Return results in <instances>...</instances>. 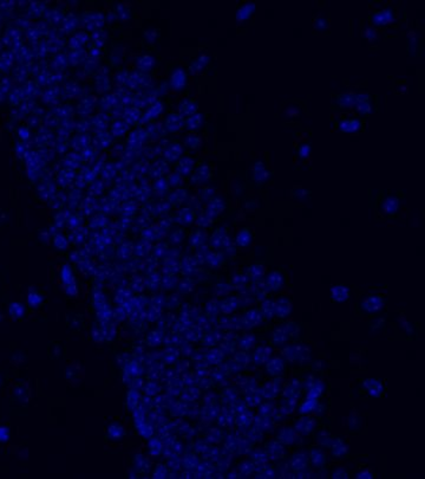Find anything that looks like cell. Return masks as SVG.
Segmentation results:
<instances>
[{
	"instance_id": "6da1fadb",
	"label": "cell",
	"mask_w": 425,
	"mask_h": 479,
	"mask_svg": "<svg viewBox=\"0 0 425 479\" xmlns=\"http://www.w3.org/2000/svg\"><path fill=\"white\" fill-rule=\"evenodd\" d=\"M299 324L295 323V322H286L272 332L270 342L274 346L286 345L289 340H293V338L299 336Z\"/></svg>"
},
{
	"instance_id": "7a4b0ae2",
	"label": "cell",
	"mask_w": 425,
	"mask_h": 479,
	"mask_svg": "<svg viewBox=\"0 0 425 479\" xmlns=\"http://www.w3.org/2000/svg\"><path fill=\"white\" fill-rule=\"evenodd\" d=\"M386 299L384 296L379 294H369L365 295L360 302L358 303V309L361 315L373 316L379 313L385 308Z\"/></svg>"
},
{
	"instance_id": "3957f363",
	"label": "cell",
	"mask_w": 425,
	"mask_h": 479,
	"mask_svg": "<svg viewBox=\"0 0 425 479\" xmlns=\"http://www.w3.org/2000/svg\"><path fill=\"white\" fill-rule=\"evenodd\" d=\"M285 361L293 363H305L311 359V349L303 343H293L288 345L283 350Z\"/></svg>"
},
{
	"instance_id": "277c9868",
	"label": "cell",
	"mask_w": 425,
	"mask_h": 479,
	"mask_svg": "<svg viewBox=\"0 0 425 479\" xmlns=\"http://www.w3.org/2000/svg\"><path fill=\"white\" fill-rule=\"evenodd\" d=\"M369 19L372 27H384L388 25H392V24L396 23L397 13L392 7L388 6L371 13Z\"/></svg>"
},
{
	"instance_id": "5b68a950",
	"label": "cell",
	"mask_w": 425,
	"mask_h": 479,
	"mask_svg": "<svg viewBox=\"0 0 425 479\" xmlns=\"http://www.w3.org/2000/svg\"><path fill=\"white\" fill-rule=\"evenodd\" d=\"M336 128L343 134H357L363 130L364 123L358 116H344L336 121Z\"/></svg>"
},
{
	"instance_id": "8992f818",
	"label": "cell",
	"mask_w": 425,
	"mask_h": 479,
	"mask_svg": "<svg viewBox=\"0 0 425 479\" xmlns=\"http://www.w3.org/2000/svg\"><path fill=\"white\" fill-rule=\"evenodd\" d=\"M169 84L174 92H181L188 85V73L182 65H176L169 73Z\"/></svg>"
},
{
	"instance_id": "52a82bcc",
	"label": "cell",
	"mask_w": 425,
	"mask_h": 479,
	"mask_svg": "<svg viewBox=\"0 0 425 479\" xmlns=\"http://www.w3.org/2000/svg\"><path fill=\"white\" fill-rule=\"evenodd\" d=\"M401 210V199L396 195H386L380 202L379 211L384 217H393Z\"/></svg>"
},
{
	"instance_id": "ba28073f",
	"label": "cell",
	"mask_w": 425,
	"mask_h": 479,
	"mask_svg": "<svg viewBox=\"0 0 425 479\" xmlns=\"http://www.w3.org/2000/svg\"><path fill=\"white\" fill-rule=\"evenodd\" d=\"M273 310H274V316H277L278 318H288L293 311V303L287 296H280L274 301Z\"/></svg>"
},
{
	"instance_id": "9c48e42d",
	"label": "cell",
	"mask_w": 425,
	"mask_h": 479,
	"mask_svg": "<svg viewBox=\"0 0 425 479\" xmlns=\"http://www.w3.org/2000/svg\"><path fill=\"white\" fill-rule=\"evenodd\" d=\"M272 174L268 169H267L266 164L261 160L259 161L254 162L253 165V170H252V181L254 183V185L262 186L265 184H267V181L269 180Z\"/></svg>"
},
{
	"instance_id": "30bf717a",
	"label": "cell",
	"mask_w": 425,
	"mask_h": 479,
	"mask_svg": "<svg viewBox=\"0 0 425 479\" xmlns=\"http://www.w3.org/2000/svg\"><path fill=\"white\" fill-rule=\"evenodd\" d=\"M286 274L281 270L269 272L266 277V285L273 293H279L286 285Z\"/></svg>"
},
{
	"instance_id": "8fae6325",
	"label": "cell",
	"mask_w": 425,
	"mask_h": 479,
	"mask_svg": "<svg viewBox=\"0 0 425 479\" xmlns=\"http://www.w3.org/2000/svg\"><path fill=\"white\" fill-rule=\"evenodd\" d=\"M265 366H266L267 374L274 379L283 378V376L286 374L285 359H281V357H279V356L270 357L269 361L267 362Z\"/></svg>"
},
{
	"instance_id": "7c38bea8",
	"label": "cell",
	"mask_w": 425,
	"mask_h": 479,
	"mask_svg": "<svg viewBox=\"0 0 425 479\" xmlns=\"http://www.w3.org/2000/svg\"><path fill=\"white\" fill-rule=\"evenodd\" d=\"M371 96L368 95V93H360L359 100L354 103V106L352 107V109L354 110L355 114L359 116H368V115L372 114L374 110V106L371 101Z\"/></svg>"
},
{
	"instance_id": "4fadbf2b",
	"label": "cell",
	"mask_w": 425,
	"mask_h": 479,
	"mask_svg": "<svg viewBox=\"0 0 425 479\" xmlns=\"http://www.w3.org/2000/svg\"><path fill=\"white\" fill-rule=\"evenodd\" d=\"M360 93H355V92H344L338 95L335 98V102H333V106L336 108H338L339 110H349L352 109V107L354 106V103L359 100Z\"/></svg>"
},
{
	"instance_id": "5bb4252c",
	"label": "cell",
	"mask_w": 425,
	"mask_h": 479,
	"mask_svg": "<svg viewBox=\"0 0 425 479\" xmlns=\"http://www.w3.org/2000/svg\"><path fill=\"white\" fill-rule=\"evenodd\" d=\"M351 297V289L345 284H335L330 289V298L335 303H345Z\"/></svg>"
},
{
	"instance_id": "9a60e30c",
	"label": "cell",
	"mask_w": 425,
	"mask_h": 479,
	"mask_svg": "<svg viewBox=\"0 0 425 479\" xmlns=\"http://www.w3.org/2000/svg\"><path fill=\"white\" fill-rule=\"evenodd\" d=\"M363 387L366 390L368 395L372 398H382L384 394V385L382 380L378 379H365L363 381Z\"/></svg>"
},
{
	"instance_id": "2e32d148",
	"label": "cell",
	"mask_w": 425,
	"mask_h": 479,
	"mask_svg": "<svg viewBox=\"0 0 425 479\" xmlns=\"http://www.w3.org/2000/svg\"><path fill=\"white\" fill-rule=\"evenodd\" d=\"M255 11H256L255 2L253 1L244 2V4L240 5V6L237 7V10L235 11L236 21L237 23H245V21H248L253 17Z\"/></svg>"
},
{
	"instance_id": "e0dca14e",
	"label": "cell",
	"mask_w": 425,
	"mask_h": 479,
	"mask_svg": "<svg viewBox=\"0 0 425 479\" xmlns=\"http://www.w3.org/2000/svg\"><path fill=\"white\" fill-rule=\"evenodd\" d=\"M317 428V420L312 417H302L301 419L297 420L294 425V429L303 436H310Z\"/></svg>"
},
{
	"instance_id": "ac0fdd59",
	"label": "cell",
	"mask_w": 425,
	"mask_h": 479,
	"mask_svg": "<svg viewBox=\"0 0 425 479\" xmlns=\"http://www.w3.org/2000/svg\"><path fill=\"white\" fill-rule=\"evenodd\" d=\"M331 447V454L332 457H335L336 459H341L344 457H346L349 454V446H347L346 442L343 437H336L335 439H332L330 444Z\"/></svg>"
},
{
	"instance_id": "d6986e66",
	"label": "cell",
	"mask_w": 425,
	"mask_h": 479,
	"mask_svg": "<svg viewBox=\"0 0 425 479\" xmlns=\"http://www.w3.org/2000/svg\"><path fill=\"white\" fill-rule=\"evenodd\" d=\"M270 357H272V348L268 346H260L254 350L253 362L254 365L260 367V366L266 365Z\"/></svg>"
},
{
	"instance_id": "ffe728a7",
	"label": "cell",
	"mask_w": 425,
	"mask_h": 479,
	"mask_svg": "<svg viewBox=\"0 0 425 479\" xmlns=\"http://www.w3.org/2000/svg\"><path fill=\"white\" fill-rule=\"evenodd\" d=\"M198 109V103L193 98H183L177 104L178 114L181 116H192V115L196 114Z\"/></svg>"
},
{
	"instance_id": "44dd1931",
	"label": "cell",
	"mask_w": 425,
	"mask_h": 479,
	"mask_svg": "<svg viewBox=\"0 0 425 479\" xmlns=\"http://www.w3.org/2000/svg\"><path fill=\"white\" fill-rule=\"evenodd\" d=\"M264 321H265V317L260 310L252 309V310H248L247 313H245L244 323H245V327H247V328L259 327Z\"/></svg>"
},
{
	"instance_id": "7402d4cb",
	"label": "cell",
	"mask_w": 425,
	"mask_h": 479,
	"mask_svg": "<svg viewBox=\"0 0 425 479\" xmlns=\"http://www.w3.org/2000/svg\"><path fill=\"white\" fill-rule=\"evenodd\" d=\"M211 63V56L208 55L202 54L200 56L196 57L194 60H192L189 65V73L193 74V75H196V74L202 73L205 69L208 67V64Z\"/></svg>"
},
{
	"instance_id": "603a6c76",
	"label": "cell",
	"mask_w": 425,
	"mask_h": 479,
	"mask_svg": "<svg viewBox=\"0 0 425 479\" xmlns=\"http://www.w3.org/2000/svg\"><path fill=\"white\" fill-rule=\"evenodd\" d=\"M253 239L254 232L250 227H242L235 237V241L239 247H249L253 243Z\"/></svg>"
},
{
	"instance_id": "cb8c5ba5",
	"label": "cell",
	"mask_w": 425,
	"mask_h": 479,
	"mask_svg": "<svg viewBox=\"0 0 425 479\" xmlns=\"http://www.w3.org/2000/svg\"><path fill=\"white\" fill-rule=\"evenodd\" d=\"M308 462H310V458H308V454L306 452L294 453L289 459V464H291V467L294 471H302L307 469Z\"/></svg>"
},
{
	"instance_id": "d4e9b609",
	"label": "cell",
	"mask_w": 425,
	"mask_h": 479,
	"mask_svg": "<svg viewBox=\"0 0 425 479\" xmlns=\"http://www.w3.org/2000/svg\"><path fill=\"white\" fill-rule=\"evenodd\" d=\"M278 442H280L283 445H293L299 442V436L294 428L285 427L279 432Z\"/></svg>"
},
{
	"instance_id": "484cf974",
	"label": "cell",
	"mask_w": 425,
	"mask_h": 479,
	"mask_svg": "<svg viewBox=\"0 0 425 479\" xmlns=\"http://www.w3.org/2000/svg\"><path fill=\"white\" fill-rule=\"evenodd\" d=\"M165 127L170 133H176L184 127L183 117L178 112H172L165 118Z\"/></svg>"
},
{
	"instance_id": "4316f807",
	"label": "cell",
	"mask_w": 425,
	"mask_h": 479,
	"mask_svg": "<svg viewBox=\"0 0 425 479\" xmlns=\"http://www.w3.org/2000/svg\"><path fill=\"white\" fill-rule=\"evenodd\" d=\"M308 458H310L312 465L317 469H324L327 462L326 454L322 452L320 448H312L310 454H308Z\"/></svg>"
},
{
	"instance_id": "83f0119b",
	"label": "cell",
	"mask_w": 425,
	"mask_h": 479,
	"mask_svg": "<svg viewBox=\"0 0 425 479\" xmlns=\"http://www.w3.org/2000/svg\"><path fill=\"white\" fill-rule=\"evenodd\" d=\"M211 177L212 174H211V169H209V166L208 165L203 164L201 165V166L196 169V172L194 173V175L192 177V181L195 184V185H200V184H203L205 181L208 180Z\"/></svg>"
},
{
	"instance_id": "f1b7e54d",
	"label": "cell",
	"mask_w": 425,
	"mask_h": 479,
	"mask_svg": "<svg viewBox=\"0 0 425 479\" xmlns=\"http://www.w3.org/2000/svg\"><path fill=\"white\" fill-rule=\"evenodd\" d=\"M267 456L272 459H280L285 457V448L280 442H270L267 444Z\"/></svg>"
},
{
	"instance_id": "f546056e",
	"label": "cell",
	"mask_w": 425,
	"mask_h": 479,
	"mask_svg": "<svg viewBox=\"0 0 425 479\" xmlns=\"http://www.w3.org/2000/svg\"><path fill=\"white\" fill-rule=\"evenodd\" d=\"M279 392H280V382H279V380H273V381H268L265 385L262 394L266 399L272 400V399L277 398Z\"/></svg>"
},
{
	"instance_id": "4dcf8cb0",
	"label": "cell",
	"mask_w": 425,
	"mask_h": 479,
	"mask_svg": "<svg viewBox=\"0 0 425 479\" xmlns=\"http://www.w3.org/2000/svg\"><path fill=\"white\" fill-rule=\"evenodd\" d=\"M318 407H319V403L317 399L306 398V400L299 406L298 412H299L300 415H308L311 414V413L316 412L317 409H318Z\"/></svg>"
},
{
	"instance_id": "1f68e13d",
	"label": "cell",
	"mask_w": 425,
	"mask_h": 479,
	"mask_svg": "<svg viewBox=\"0 0 425 479\" xmlns=\"http://www.w3.org/2000/svg\"><path fill=\"white\" fill-rule=\"evenodd\" d=\"M203 123H205V115L194 114L189 116L188 120L186 121V128L190 131H196L202 128Z\"/></svg>"
},
{
	"instance_id": "d6a6232c",
	"label": "cell",
	"mask_w": 425,
	"mask_h": 479,
	"mask_svg": "<svg viewBox=\"0 0 425 479\" xmlns=\"http://www.w3.org/2000/svg\"><path fill=\"white\" fill-rule=\"evenodd\" d=\"M312 153V145L310 142H301L297 147V158L301 161L310 159Z\"/></svg>"
},
{
	"instance_id": "836d02e7",
	"label": "cell",
	"mask_w": 425,
	"mask_h": 479,
	"mask_svg": "<svg viewBox=\"0 0 425 479\" xmlns=\"http://www.w3.org/2000/svg\"><path fill=\"white\" fill-rule=\"evenodd\" d=\"M177 168L181 175H189L190 173H192L193 168H194V161H193V159H189V158L182 159L181 161L178 162Z\"/></svg>"
},
{
	"instance_id": "e575fe53",
	"label": "cell",
	"mask_w": 425,
	"mask_h": 479,
	"mask_svg": "<svg viewBox=\"0 0 425 479\" xmlns=\"http://www.w3.org/2000/svg\"><path fill=\"white\" fill-rule=\"evenodd\" d=\"M324 390H325V385L322 384V382L320 381L314 382V384L312 385V387L310 388V390H308L307 398L317 399V400H318V398L322 395Z\"/></svg>"
},
{
	"instance_id": "d590c367",
	"label": "cell",
	"mask_w": 425,
	"mask_h": 479,
	"mask_svg": "<svg viewBox=\"0 0 425 479\" xmlns=\"http://www.w3.org/2000/svg\"><path fill=\"white\" fill-rule=\"evenodd\" d=\"M247 275L248 277L253 278V279H260V278L264 277L265 275L264 266L260 265V264H253V265H249L247 270Z\"/></svg>"
},
{
	"instance_id": "8d00e7d4",
	"label": "cell",
	"mask_w": 425,
	"mask_h": 479,
	"mask_svg": "<svg viewBox=\"0 0 425 479\" xmlns=\"http://www.w3.org/2000/svg\"><path fill=\"white\" fill-rule=\"evenodd\" d=\"M182 147L180 145H172L165 151V158L169 161H176L181 158Z\"/></svg>"
},
{
	"instance_id": "74e56055",
	"label": "cell",
	"mask_w": 425,
	"mask_h": 479,
	"mask_svg": "<svg viewBox=\"0 0 425 479\" xmlns=\"http://www.w3.org/2000/svg\"><path fill=\"white\" fill-rule=\"evenodd\" d=\"M301 114V110H300V107L298 104L294 103H289L288 106L285 107V116L287 120H293V118H298Z\"/></svg>"
},
{
	"instance_id": "f35d334b",
	"label": "cell",
	"mask_w": 425,
	"mask_h": 479,
	"mask_svg": "<svg viewBox=\"0 0 425 479\" xmlns=\"http://www.w3.org/2000/svg\"><path fill=\"white\" fill-rule=\"evenodd\" d=\"M328 19L326 17H322V16H318L313 21V27L316 31L318 32H325L328 29Z\"/></svg>"
},
{
	"instance_id": "ab89813d",
	"label": "cell",
	"mask_w": 425,
	"mask_h": 479,
	"mask_svg": "<svg viewBox=\"0 0 425 479\" xmlns=\"http://www.w3.org/2000/svg\"><path fill=\"white\" fill-rule=\"evenodd\" d=\"M363 37L368 42H374L378 38L377 30L372 26H365L363 30Z\"/></svg>"
},
{
	"instance_id": "60d3db41",
	"label": "cell",
	"mask_w": 425,
	"mask_h": 479,
	"mask_svg": "<svg viewBox=\"0 0 425 479\" xmlns=\"http://www.w3.org/2000/svg\"><path fill=\"white\" fill-rule=\"evenodd\" d=\"M273 304H274V302L273 301H269V305H268V301L267 302H265L264 304H262V315H264V317L265 318H270V317H273L274 316V310H273Z\"/></svg>"
},
{
	"instance_id": "b9f144b4",
	"label": "cell",
	"mask_w": 425,
	"mask_h": 479,
	"mask_svg": "<svg viewBox=\"0 0 425 479\" xmlns=\"http://www.w3.org/2000/svg\"><path fill=\"white\" fill-rule=\"evenodd\" d=\"M254 342H255V337H254L252 334H247L244 338H242V341H241V343H240V345H241L242 349H245V350H248V349H250L254 346Z\"/></svg>"
},
{
	"instance_id": "7bdbcfd3",
	"label": "cell",
	"mask_w": 425,
	"mask_h": 479,
	"mask_svg": "<svg viewBox=\"0 0 425 479\" xmlns=\"http://www.w3.org/2000/svg\"><path fill=\"white\" fill-rule=\"evenodd\" d=\"M186 145L190 148H198L201 145V140L197 135H188L186 137Z\"/></svg>"
},
{
	"instance_id": "ee69618b",
	"label": "cell",
	"mask_w": 425,
	"mask_h": 479,
	"mask_svg": "<svg viewBox=\"0 0 425 479\" xmlns=\"http://www.w3.org/2000/svg\"><path fill=\"white\" fill-rule=\"evenodd\" d=\"M332 478L333 479H339V478H341V479H347V478H350V473H349V471H347L345 467H338V469H336L335 471L332 472Z\"/></svg>"
},
{
	"instance_id": "f6af8a7d",
	"label": "cell",
	"mask_w": 425,
	"mask_h": 479,
	"mask_svg": "<svg viewBox=\"0 0 425 479\" xmlns=\"http://www.w3.org/2000/svg\"><path fill=\"white\" fill-rule=\"evenodd\" d=\"M10 308L11 309H16V313L15 311H13V313H11V315H12L13 317H20V316L25 313L24 305L20 304V303H13V304H11Z\"/></svg>"
},
{
	"instance_id": "bcb514c9",
	"label": "cell",
	"mask_w": 425,
	"mask_h": 479,
	"mask_svg": "<svg viewBox=\"0 0 425 479\" xmlns=\"http://www.w3.org/2000/svg\"><path fill=\"white\" fill-rule=\"evenodd\" d=\"M374 477H376L374 472L370 470H361L354 475V478L357 479H373Z\"/></svg>"
},
{
	"instance_id": "7dc6e473",
	"label": "cell",
	"mask_w": 425,
	"mask_h": 479,
	"mask_svg": "<svg viewBox=\"0 0 425 479\" xmlns=\"http://www.w3.org/2000/svg\"><path fill=\"white\" fill-rule=\"evenodd\" d=\"M253 461L256 462H265L266 459L268 458L267 453L262 452V451H255V453H253Z\"/></svg>"
},
{
	"instance_id": "c3c4849f",
	"label": "cell",
	"mask_w": 425,
	"mask_h": 479,
	"mask_svg": "<svg viewBox=\"0 0 425 479\" xmlns=\"http://www.w3.org/2000/svg\"><path fill=\"white\" fill-rule=\"evenodd\" d=\"M310 195V191H306V189L302 188H295L294 191H292V197L294 198H299V199H303V198H307Z\"/></svg>"
}]
</instances>
